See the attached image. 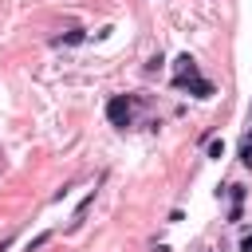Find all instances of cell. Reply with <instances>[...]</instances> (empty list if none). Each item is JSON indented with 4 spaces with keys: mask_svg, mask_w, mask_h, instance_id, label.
I'll use <instances>...</instances> for the list:
<instances>
[{
    "mask_svg": "<svg viewBox=\"0 0 252 252\" xmlns=\"http://www.w3.org/2000/svg\"><path fill=\"white\" fill-rule=\"evenodd\" d=\"M240 162L252 166V138H244V146H240Z\"/></svg>",
    "mask_w": 252,
    "mask_h": 252,
    "instance_id": "cell-4",
    "label": "cell"
},
{
    "mask_svg": "<svg viewBox=\"0 0 252 252\" xmlns=\"http://www.w3.org/2000/svg\"><path fill=\"white\" fill-rule=\"evenodd\" d=\"M83 40H87V32H83V28H75V32H67V36H63L59 44H83Z\"/></svg>",
    "mask_w": 252,
    "mask_h": 252,
    "instance_id": "cell-3",
    "label": "cell"
},
{
    "mask_svg": "<svg viewBox=\"0 0 252 252\" xmlns=\"http://www.w3.org/2000/svg\"><path fill=\"white\" fill-rule=\"evenodd\" d=\"M177 87H189L197 99H209L213 94V83H205V79H177Z\"/></svg>",
    "mask_w": 252,
    "mask_h": 252,
    "instance_id": "cell-2",
    "label": "cell"
},
{
    "mask_svg": "<svg viewBox=\"0 0 252 252\" xmlns=\"http://www.w3.org/2000/svg\"><path fill=\"white\" fill-rule=\"evenodd\" d=\"M107 118H110L114 126H130V118H134V103L126 99V94H114V99L107 103Z\"/></svg>",
    "mask_w": 252,
    "mask_h": 252,
    "instance_id": "cell-1",
    "label": "cell"
},
{
    "mask_svg": "<svg viewBox=\"0 0 252 252\" xmlns=\"http://www.w3.org/2000/svg\"><path fill=\"white\" fill-rule=\"evenodd\" d=\"M240 248H244V252H252V229L244 233V240H240Z\"/></svg>",
    "mask_w": 252,
    "mask_h": 252,
    "instance_id": "cell-7",
    "label": "cell"
},
{
    "mask_svg": "<svg viewBox=\"0 0 252 252\" xmlns=\"http://www.w3.org/2000/svg\"><path fill=\"white\" fill-rule=\"evenodd\" d=\"M209 158H225V142H209Z\"/></svg>",
    "mask_w": 252,
    "mask_h": 252,
    "instance_id": "cell-6",
    "label": "cell"
},
{
    "mask_svg": "<svg viewBox=\"0 0 252 252\" xmlns=\"http://www.w3.org/2000/svg\"><path fill=\"white\" fill-rule=\"evenodd\" d=\"M47 240H51V233H40V236H36V240H32V244H28V252H36V248H44V244H47Z\"/></svg>",
    "mask_w": 252,
    "mask_h": 252,
    "instance_id": "cell-5",
    "label": "cell"
}]
</instances>
